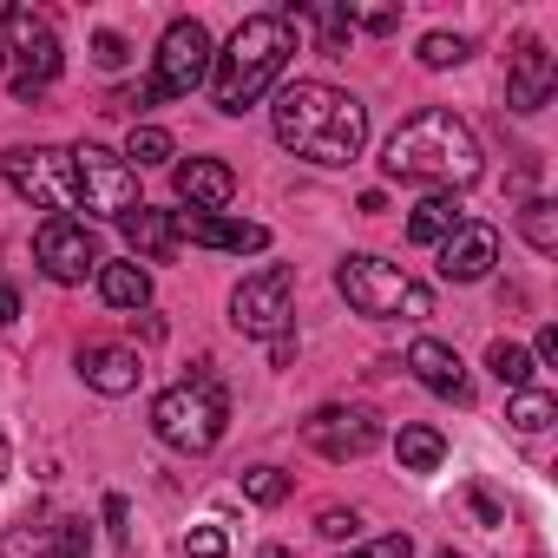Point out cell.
I'll return each instance as SVG.
<instances>
[{"label": "cell", "mask_w": 558, "mask_h": 558, "mask_svg": "<svg viewBox=\"0 0 558 558\" xmlns=\"http://www.w3.org/2000/svg\"><path fill=\"white\" fill-rule=\"evenodd\" d=\"M269 125H276V145L310 158V165H355L368 145V106L342 86H323V80L283 86Z\"/></svg>", "instance_id": "6da1fadb"}, {"label": "cell", "mask_w": 558, "mask_h": 558, "mask_svg": "<svg viewBox=\"0 0 558 558\" xmlns=\"http://www.w3.org/2000/svg\"><path fill=\"white\" fill-rule=\"evenodd\" d=\"M290 53H296V21L290 14H250L230 34V47L210 60V99H217V112L256 106L276 80H283Z\"/></svg>", "instance_id": "7a4b0ae2"}, {"label": "cell", "mask_w": 558, "mask_h": 558, "mask_svg": "<svg viewBox=\"0 0 558 558\" xmlns=\"http://www.w3.org/2000/svg\"><path fill=\"white\" fill-rule=\"evenodd\" d=\"M388 178H408V184H440V191H460L480 178V138L466 132V119L453 112H414L395 138H388Z\"/></svg>", "instance_id": "3957f363"}, {"label": "cell", "mask_w": 558, "mask_h": 558, "mask_svg": "<svg viewBox=\"0 0 558 558\" xmlns=\"http://www.w3.org/2000/svg\"><path fill=\"white\" fill-rule=\"evenodd\" d=\"M336 290L349 296L355 316H375V323H395V316L421 323V316H434V296L414 283L401 263H381V256H349L336 269Z\"/></svg>", "instance_id": "277c9868"}, {"label": "cell", "mask_w": 558, "mask_h": 558, "mask_svg": "<svg viewBox=\"0 0 558 558\" xmlns=\"http://www.w3.org/2000/svg\"><path fill=\"white\" fill-rule=\"evenodd\" d=\"M223 421H230V401L210 375H191L151 401V434L178 453H210L223 440Z\"/></svg>", "instance_id": "5b68a950"}, {"label": "cell", "mask_w": 558, "mask_h": 558, "mask_svg": "<svg viewBox=\"0 0 558 558\" xmlns=\"http://www.w3.org/2000/svg\"><path fill=\"white\" fill-rule=\"evenodd\" d=\"M0 53H14L21 73H14V99H40L53 80H60V34L47 14H34L27 0H14L8 14H0Z\"/></svg>", "instance_id": "8992f818"}, {"label": "cell", "mask_w": 558, "mask_h": 558, "mask_svg": "<svg viewBox=\"0 0 558 558\" xmlns=\"http://www.w3.org/2000/svg\"><path fill=\"white\" fill-rule=\"evenodd\" d=\"M0 171H8V184L21 197H34L40 210H80V191H73V158L53 151V145H14L0 151Z\"/></svg>", "instance_id": "52a82bcc"}, {"label": "cell", "mask_w": 558, "mask_h": 558, "mask_svg": "<svg viewBox=\"0 0 558 558\" xmlns=\"http://www.w3.org/2000/svg\"><path fill=\"white\" fill-rule=\"evenodd\" d=\"M290 296H296V276L283 263H263L256 276H243L236 296H230V323L243 336H263V342H283L290 329Z\"/></svg>", "instance_id": "ba28073f"}, {"label": "cell", "mask_w": 558, "mask_h": 558, "mask_svg": "<svg viewBox=\"0 0 558 558\" xmlns=\"http://www.w3.org/2000/svg\"><path fill=\"white\" fill-rule=\"evenodd\" d=\"M66 158H73V191H80L86 210H99V217L138 210V171H132L119 151H106V145H73Z\"/></svg>", "instance_id": "9c48e42d"}, {"label": "cell", "mask_w": 558, "mask_h": 558, "mask_svg": "<svg viewBox=\"0 0 558 558\" xmlns=\"http://www.w3.org/2000/svg\"><path fill=\"white\" fill-rule=\"evenodd\" d=\"M210 80V34H204V21H171L165 27V40H158V99H191L197 86Z\"/></svg>", "instance_id": "30bf717a"}, {"label": "cell", "mask_w": 558, "mask_h": 558, "mask_svg": "<svg viewBox=\"0 0 558 558\" xmlns=\"http://www.w3.org/2000/svg\"><path fill=\"white\" fill-rule=\"evenodd\" d=\"M34 256L53 283H86V276H99V236L80 217H47L40 236H34Z\"/></svg>", "instance_id": "8fae6325"}, {"label": "cell", "mask_w": 558, "mask_h": 558, "mask_svg": "<svg viewBox=\"0 0 558 558\" xmlns=\"http://www.w3.org/2000/svg\"><path fill=\"white\" fill-rule=\"evenodd\" d=\"M303 440L323 453V460H362L381 447V421L368 408H316L303 421Z\"/></svg>", "instance_id": "7c38bea8"}, {"label": "cell", "mask_w": 558, "mask_h": 558, "mask_svg": "<svg viewBox=\"0 0 558 558\" xmlns=\"http://www.w3.org/2000/svg\"><path fill=\"white\" fill-rule=\"evenodd\" d=\"M551 93H558V60L545 53V40H519V53L506 66V106L538 112V106H551Z\"/></svg>", "instance_id": "4fadbf2b"}, {"label": "cell", "mask_w": 558, "mask_h": 558, "mask_svg": "<svg viewBox=\"0 0 558 558\" xmlns=\"http://www.w3.org/2000/svg\"><path fill=\"white\" fill-rule=\"evenodd\" d=\"M499 256V230L493 223H460L453 236H440V276L447 283H480Z\"/></svg>", "instance_id": "5bb4252c"}, {"label": "cell", "mask_w": 558, "mask_h": 558, "mask_svg": "<svg viewBox=\"0 0 558 558\" xmlns=\"http://www.w3.org/2000/svg\"><path fill=\"white\" fill-rule=\"evenodd\" d=\"M178 243H204V250H269V230L263 223H243V217H204V210H184L178 217Z\"/></svg>", "instance_id": "9a60e30c"}, {"label": "cell", "mask_w": 558, "mask_h": 558, "mask_svg": "<svg viewBox=\"0 0 558 558\" xmlns=\"http://www.w3.org/2000/svg\"><path fill=\"white\" fill-rule=\"evenodd\" d=\"M178 197H184L191 210L217 217V210L236 197V178H230V165H217V158H191V165H178Z\"/></svg>", "instance_id": "2e32d148"}, {"label": "cell", "mask_w": 558, "mask_h": 558, "mask_svg": "<svg viewBox=\"0 0 558 558\" xmlns=\"http://www.w3.org/2000/svg\"><path fill=\"white\" fill-rule=\"evenodd\" d=\"M408 368H414L421 388H434V395H447V401H466V368H460V355H453L447 342L421 336V342L408 349Z\"/></svg>", "instance_id": "e0dca14e"}, {"label": "cell", "mask_w": 558, "mask_h": 558, "mask_svg": "<svg viewBox=\"0 0 558 558\" xmlns=\"http://www.w3.org/2000/svg\"><path fill=\"white\" fill-rule=\"evenodd\" d=\"M119 223H125V243H132L145 263H171V256H178V210L138 204V210H125Z\"/></svg>", "instance_id": "ac0fdd59"}, {"label": "cell", "mask_w": 558, "mask_h": 558, "mask_svg": "<svg viewBox=\"0 0 558 558\" xmlns=\"http://www.w3.org/2000/svg\"><path fill=\"white\" fill-rule=\"evenodd\" d=\"M80 375H86V388H99V395H132L145 368H138V355H132V349L93 342V349L80 355Z\"/></svg>", "instance_id": "d6986e66"}, {"label": "cell", "mask_w": 558, "mask_h": 558, "mask_svg": "<svg viewBox=\"0 0 558 558\" xmlns=\"http://www.w3.org/2000/svg\"><path fill=\"white\" fill-rule=\"evenodd\" d=\"M99 296H106V310H145L151 303L145 263H99Z\"/></svg>", "instance_id": "ffe728a7"}, {"label": "cell", "mask_w": 558, "mask_h": 558, "mask_svg": "<svg viewBox=\"0 0 558 558\" xmlns=\"http://www.w3.org/2000/svg\"><path fill=\"white\" fill-rule=\"evenodd\" d=\"M466 217H460V197L453 191H434L427 204H414V217H408V243H440V236H453Z\"/></svg>", "instance_id": "44dd1931"}, {"label": "cell", "mask_w": 558, "mask_h": 558, "mask_svg": "<svg viewBox=\"0 0 558 558\" xmlns=\"http://www.w3.org/2000/svg\"><path fill=\"white\" fill-rule=\"evenodd\" d=\"M395 453H401V466H408V473H434V466L447 460V440H440V427H401Z\"/></svg>", "instance_id": "7402d4cb"}, {"label": "cell", "mask_w": 558, "mask_h": 558, "mask_svg": "<svg viewBox=\"0 0 558 558\" xmlns=\"http://www.w3.org/2000/svg\"><path fill=\"white\" fill-rule=\"evenodd\" d=\"M178 145H171V132H158V125H132V138H125V165L132 171H145V165H165Z\"/></svg>", "instance_id": "603a6c76"}, {"label": "cell", "mask_w": 558, "mask_h": 558, "mask_svg": "<svg viewBox=\"0 0 558 558\" xmlns=\"http://www.w3.org/2000/svg\"><path fill=\"white\" fill-rule=\"evenodd\" d=\"M519 230H525V243H532L538 256H551V250H558V210H551L545 197H532V204L519 210Z\"/></svg>", "instance_id": "cb8c5ba5"}, {"label": "cell", "mask_w": 558, "mask_h": 558, "mask_svg": "<svg viewBox=\"0 0 558 558\" xmlns=\"http://www.w3.org/2000/svg\"><path fill=\"white\" fill-rule=\"evenodd\" d=\"M486 368H493L512 395H519V388H532V355H525L519 342H493V349H486Z\"/></svg>", "instance_id": "d4e9b609"}, {"label": "cell", "mask_w": 558, "mask_h": 558, "mask_svg": "<svg viewBox=\"0 0 558 558\" xmlns=\"http://www.w3.org/2000/svg\"><path fill=\"white\" fill-rule=\"evenodd\" d=\"M551 414H558V408H551V395H538V388H519V395H512V408H506V421H512L519 434H545V427H551Z\"/></svg>", "instance_id": "484cf974"}, {"label": "cell", "mask_w": 558, "mask_h": 558, "mask_svg": "<svg viewBox=\"0 0 558 558\" xmlns=\"http://www.w3.org/2000/svg\"><path fill=\"white\" fill-rule=\"evenodd\" d=\"M243 493H250L256 506H283V499H290V473H276V466H250V473H243Z\"/></svg>", "instance_id": "4316f807"}, {"label": "cell", "mask_w": 558, "mask_h": 558, "mask_svg": "<svg viewBox=\"0 0 558 558\" xmlns=\"http://www.w3.org/2000/svg\"><path fill=\"white\" fill-rule=\"evenodd\" d=\"M466 53H473L466 34H427V40H421V66H460Z\"/></svg>", "instance_id": "83f0119b"}, {"label": "cell", "mask_w": 558, "mask_h": 558, "mask_svg": "<svg viewBox=\"0 0 558 558\" xmlns=\"http://www.w3.org/2000/svg\"><path fill=\"white\" fill-rule=\"evenodd\" d=\"M53 558H93V525L86 519L53 525Z\"/></svg>", "instance_id": "f1b7e54d"}, {"label": "cell", "mask_w": 558, "mask_h": 558, "mask_svg": "<svg viewBox=\"0 0 558 558\" xmlns=\"http://www.w3.org/2000/svg\"><path fill=\"white\" fill-rule=\"evenodd\" d=\"M8 558H53V551H47V532L14 525V532H8Z\"/></svg>", "instance_id": "f546056e"}, {"label": "cell", "mask_w": 558, "mask_h": 558, "mask_svg": "<svg viewBox=\"0 0 558 558\" xmlns=\"http://www.w3.org/2000/svg\"><path fill=\"white\" fill-rule=\"evenodd\" d=\"M349 27H368V34H395V27H401V14H395V8H362V14H355V8H349Z\"/></svg>", "instance_id": "4dcf8cb0"}, {"label": "cell", "mask_w": 558, "mask_h": 558, "mask_svg": "<svg viewBox=\"0 0 558 558\" xmlns=\"http://www.w3.org/2000/svg\"><path fill=\"white\" fill-rule=\"evenodd\" d=\"M184 551H191V558H223L230 545H223V532H217V525H197V532L184 538Z\"/></svg>", "instance_id": "1f68e13d"}, {"label": "cell", "mask_w": 558, "mask_h": 558, "mask_svg": "<svg viewBox=\"0 0 558 558\" xmlns=\"http://www.w3.org/2000/svg\"><path fill=\"white\" fill-rule=\"evenodd\" d=\"M355 532H362V519H355V512H342V506H329V512H323V538H355Z\"/></svg>", "instance_id": "d6a6232c"}, {"label": "cell", "mask_w": 558, "mask_h": 558, "mask_svg": "<svg viewBox=\"0 0 558 558\" xmlns=\"http://www.w3.org/2000/svg\"><path fill=\"white\" fill-rule=\"evenodd\" d=\"M362 558H414V538H408V532H388V538H375Z\"/></svg>", "instance_id": "836d02e7"}, {"label": "cell", "mask_w": 558, "mask_h": 558, "mask_svg": "<svg viewBox=\"0 0 558 558\" xmlns=\"http://www.w3.org/2000/svg\"><path fill=\"white\" fill-rule=\"evenodd\" d=\"M93 53H99V66H119V60H125V40H119V34H99Z\"/></svg>", "instance_id": "e575fe53"}, {"label": "cell", "mask_w": 558, "mask_h": 558, "mask_svg": "<svg viewBox=\"0 0 558 558\" xmlns=\"http://www.w3.org/2000/svg\"><path fill=\"white\" fill-rule=\"evenodd\" d=\"M21 316V296H14V283H0V323H14Z\"/></svg>", "instance_id": "d590c367"}, {"label": "cell", "mask_w": 558, "mask_h": 558, "mask_svg": "<svg viewBox=\"0 0 558 558\" xmlns=\"http://www.w3.org/2000/svg\"><path fill=\"white\" fill-rule=\"evenodd\" d=\"M538 355H545V362H558V329H551V323L538 329Z\"/></svg>", "instance_id": "8d00e7d4"}, {"label": "cell", "mask_w": 558, "mask_h": 558, "mask_svg": "<svg viewBox=\"0 0 558 558\" xmlns=\"http://www.w3.org/2000/svg\"><path fill=\"white\" fill-rule=\"evenodd\" d=\"M263 558H296V551L290 545H263Z\"/></svg>", "instance_id": "74e56055"}, {"label": "cell", "mask_w": 558, "mask_h": 558, "mask_svg": "<svg viewBox=\"0 0 558 558\" xmlns=\"http://www.w3.org/2000/svg\"><path fill=\"white\" fill-rule=\"evenodd\" d=\"M0 480H8V434H0Z\"/></svg>", "instance_id": "f35d334b"}, {"label": "cell", "mask_w": 558, "mask_h": 558, "mask_svg": "<svg viewBox=\"0 0 558 558\" xmlns=\"http://www.w3.org/2000/svg\"><path fill=\"white\" fill-rule=\"evenodd\" d=\"M434 558H466V551H434Z\"/></svg>", "instance_id": "ab89813d"}]
</instances>
